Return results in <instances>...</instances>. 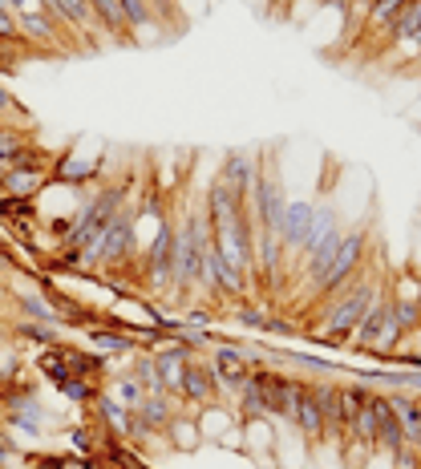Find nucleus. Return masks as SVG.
<instances>
[{
  "label": "nucleus",
  "instance_id": "423d86ee",
  "mask_svg": "<svg viewBox=\"0 0 421 469\" xmlns=\"http://www.w3.org/2000/svg\"><path fill=\"white\" fill-rule=\"evenodd\" d=\"M292 429H300V441L308 449H321V437H324V421H321V405H316V392H312V380L300 377V389H296V417H292Z\"/></svg>",
  "mask_w": 421,
  "mask_h": 469
},
{
  "label": "nucleus",
  "instance_id": "9b49d317",
  "mask_svg": "<svg viewBox=\"0 0 421 469\" xmlns=\"http://www.w3.org/2000/svg\"><path fill=\"white\" fill-rule=\"evenodd\" d=\"M93 409H98V417H101V429H106L110 437H121V441H130V409L126 405H118L114 397H110L106 389L93 397Z\"/></svg>",
  "mask_w": 421,
  "mask_h": 469
},
{
  "label": "nucleus",
  "instance_id": "5701e85b",
  "mask_svg": "<svg viewBox=\"0 0 421 469\" xmlns=\"http://www.w3.org/2000/svg\"><path fill=\"white\" fill-rule=\"evenodd\" d=\"M5 384H8V380H5V377H0V405H5Z\"/></svg>",
  "mask_w": 421,
  "mask_h": 469
},
{
  "label": "nucleus",
  "instance_id": "aec40b11",
  "mask_svg": "<svg viewBox=\"0 0 421 469\" xmlns=\"http://www.w3.org/2000/svg\"><path fill=\"white\" fill-rule=\"evenodd\" d=\"M151 8H154V16H158V21L174 25V0H151Z\"/></svg>",
  "mask_w": 421,
  "mask_h": 469
},
{
  "label": "nucleus",
  "instance_id": "7ed1b4c3",
  "mask_svg": "<svg viewBox=\"0 0 421 469\" xmlns=\"http://www.w3.org/2000/svg\"><path fill=\"white\" fill-rule=\"evenodd\" d=\"M211 369H215V377H219L223 384V397H231V392L243 384V377H247L251 369H259L264 364V352H256V349H243V344H215L211 349Z\"/></svg>",
  "mask_w": 421,
  "mask_h": 469
},
{
  "label": "nucleus",
  "instance_id": "20e7f679",
  "mask_svg": "<svg viewBox=\"0 0 421 469\" xmlns=\"http://www.w3.org/2000/svg\"><path fill=\"white\" fill-rule=\"evenodd\" d=\"M417 36H421V0H409L405 8H401V16L393 21V29L385 33V41H381V49H377V57L373 61H385L397 69V61H401V53H417Z\"/></svg>",
  "mask_w": 421,
  "mask_h": 469
},
{
  "label": "nucleus",
  "instance_id": "0eeeda50",
  "mask_svg": "<svg viewBox=\"0 0 421 469\" xmlns=\"http://www.w3.org/2000/svg\"><path fill=\"white\" fill-rule=\"evenodd\" d=\"M373 409H377V441H373V453H385V457H397L401 445H405V429H401L397 412L389 405V392H373Z\"/></svg>",
  "mask_w": 421,
  "mask_h": 469
},
{
  "label": "nucleus",
  "instance_id": "f257e3e1",
  "mask_svg": "<svg viewBox=\"0 0 421 469\" xmlns=\"http://www.w3.org/2000/svg\"><path fill=\"white\" fill-rule=\"evenodd\" d=\"M369 231H373L369 223H361V227L344 231V234H341V247H336L332 259L324 264L321 279L304 287V296L316 304V312H324V307H329L332 299L341 296L344 287H349L353 279H357L361 271H364V264H369Z\"/></svg>",
  "mask_w": 421,
  "mask_h": 469
},
{
  "label": "nucleus",
  "instance_id": "f3484780",
  "mask_svg": "<svg viewBox=\"0 0 421 469\" xmlns=\"http://www.w3.org/2000/svg\"><path fill=\"white\" fill-rule=\"evenodd\" d=\"M106 392L118 401V405H126V409H138V405H142V397H146V389L134 377H130V372H118V377L110 380Z\"/></svg>",
  "mask_w": 421,
  "mask_h": 469
},
{
  "label": "nucleus",
  "instance_id": "f03ea898",
  "mask_svg": "<svg viewBox=\"0 0 421 469\" xmlns=\"http://www.w3.org/2000/svg\"><path fill=\"white\" fill-rule=\"evenodd\" d=\"M381 284H385V271H377V267L369 271V264H364L361 276L321 312V324H316V332H312L316 340L321 344H349L353 328H357V320L364 316V307L373 304V296L381 292Z\"/></svg>",
  "mask_w": 421,
  "mask_h": 469
},
{
  "label": "nucleus",
  "instance_id": "4468645a",
  "mask_svg": "<svg viewBox=\"0 0 421 469\" xmlns=\"http://www.w3.org/2000/svg\"><path fill=\"white\" fill-rule=\"evenodd\" d=\"M53 389H58L65 401H73V405H93V397H98V392L106 389V380H93V377H65V380L53 384Z\"/></svg>",
  "mask_w": 421,
  "mask_h": 469
},
{
  "label": "nucleus",
  "instance_id": "6ab92c4d",
  "mask_svg": "<svg viewBox=\"0 0 421 469\" xmlns=\"http://www.w3.org/2000/svg\"><path fill=\"white\" fill-rule=\"evenodd\" d=\"M25 465H29V469H69V457H61V453H37Z\"/></svg>",
  "mask_w": 421,
  "mask_h": 469
},
{
  "label": "nucleus",
  "instance_id": "1a4fd4ad",
  "mask_svg": "<svg viewBox=\"0 0 421 469\" xmlns=\"http://www.w3.org/2000/svg\"><path fill=\"white\" fill-rule=\"evenodd\" d=\"M256 171H259V158L256 154H227L223 158V171H219V178L231 186V191H239L243 199L251 194V182H256Z\"/></svg>",
  "mask_w": 421,
  "mask_h": 469
},
{
  "label": "nucleus",
  "instance_id": "dca6fc26",
  "mask_svg": "<svg viewBox=\"0 0 421 469\" xmlns=\"http://www.w3.org/2000/svg\"><path fill=\"white\" fill-rule=\"evenodd\" d=\"M130 377H134L138 384H142L146 392H163V384H158V369H154V352L151 349H138L134 356H130Z\"/></svg>",
  "mask_w": 421,
  "mask_h": 469
},
{
  "label": "nucleus",
  "instance_id": "4be33fe9",
  "mask_svg": "<svg viewBox=\"0 0 421 469\" xmlns=\"http://www.w3.org/2000/svg\"><path fill=\"white\" fill-rule=\"evenodd\" d=\"M321 5H329V8H336V5H341V8H344V0H321Z\"/></svg>",
  "mask_w": 421,
  "mask_h": 469
},
{
  "label": "nucleus",
  "instance_id": "2eb2a0df",
  "mask_svg": "<svg viewBox=\"0 0 421 469\" xmlns=\"http://www.w3.org/2000/svg\"><path fill=\"white\" fill-rule=\"evenodd\" d=\"M121 5V16H126V29H130V41L134 36H142L151 25L158 21L154 16V8H151V0H118Z\"/></svg>",
  "mask_w": 421,
  "mask_h": 469
},
{
  "label": "nucleus",
  "instance_id": "6e6552de",
  "mask_svg": "<svg viewBox=\"0 0 421 469\" xmlns=\"http://www.w3.org/2000/svg\"><path fill=\"white\" fill-rule=\"evenodd\" d=\"M13 312H16V320H29V324H49V328H61V312H58V304H53L49 296H16L13 292Z\"/></svg>",
  "mask_w": 421,
  "mask_h": 469
},
{
  "label": "nucleus",
  "instance_id": "ddd939ff",
  "mask_svg": "<svg viewBox=\"0 0 421 469\" xmlns=\"http://www.w3.org/2000/svg\"><path fill=\"white\" fill-rule=\"evenodd\" d=\"M93 8V21L106 36H118V41H130V29H126V16H121V5L118 0H89Z\"/></svg>",
  "mask_w": 421,
  "mask_h": 469
},
{
  "label": "nucleus",
  "instance_id": "9d476101",
  "mask_svg": "<svg viewBox=\"0 0 421 469\" xmlns=\"http://www.w3.org/2000/svg\"><path fill=\"white\" fill-rule=\"evenodd\" d=\"M49 186V171H25V166H13L0 182V194H13V199H37V194Z\"/></svg>",
  "mask_w": 421,
  "mask_h": 469
},
{
  "label": "nucleus",
  "instance_id": "f8f14e48",
  "mask_svg": "<svg viewBox=\"0 0 421 469\" xmlns=\"http://www.w3.org/2000/svg\"><path fill=\"white\" fill-rule=\"evenodd\" d=\"M163 441L171 449H179V453H191V449H199L203 445V433H199V421L191 417V412H174V421L166 425V433H163Z\"/></svg>",
  "mask_w": 421,
  "mask_h": 469
},
{
  "label": "nucleus",
  "instance_id": "b1692460",
  "mask_svg": "<svg viewBox=\"0 0 421 469\" xmlns=\"http://www.w3.org/2000/svg\"><path fill=\"white\" fill-rule=\"evenodd\" d=\"M0 13H13V8H8V0H0Z\"/></svg>",
  "mask_w": 421,
  "mask_h": 469
},
{
  "label": "nucleus",
  "instance_id": "393cba45",
  "mask_svg": "<svg viewBox=\"0 0 421 469\" xmlns=\"http://www.w3.org/2000/svg\"><path fill=\"white\" fill-rule=\"evenodd\" d=\"M288 5H296V0H288Z\"/></svg>",
  "mask_w": 421,
  "mask_h": 469
},
{
  "label": "nucleus",
  "instance_id": "39448f33",
  "mask_svg": "<svg viewBox=\"0 0 421 469\" xmlns=\"http://www.w3.org/2000/svg\"><path fill=\"white\" fill-rule=\"evenodd\" d=\"M405 5H409V0H373L369 16H364V25H361V33H357V41H353V45H361L364 61L377 57L381 41H385V33L393 29V21L401 16V8H405Z\"/></svg>",
  "mask_w": 421,
  "mask_h": 469
},
{
  "label": "nucleus",
  "instance_id": "412c9836",
  "mask_svg": "<svg viewBox=\"0 0 421 469\" xmlns=\"http://www.w3.org/2000/svg\"><path fill=\"white\" fill-rule=\"evenodd\" d=\"M13 171V162H8V158H0V182H5V174Z\"/></svg>",
  "mask_w": 421,
  "mask_h": 469
},
{
  "label": "nucleus",
  "instance_id": "a211bd4d",
  "mask_svg": "<svg viewBox=\"0 0 421 469\" xmlns=\"http://www.w3.org/2000/svg\"><path fill=\"white\" fill-rule=\"evenodd\" d=\"M0 121H5L8 130H33V118L25 114V106L13 98V93L5 89V81H0Z\"/></svg>",
  "mask_w": 421,
  "mask_h": 469
}]
</instances>
